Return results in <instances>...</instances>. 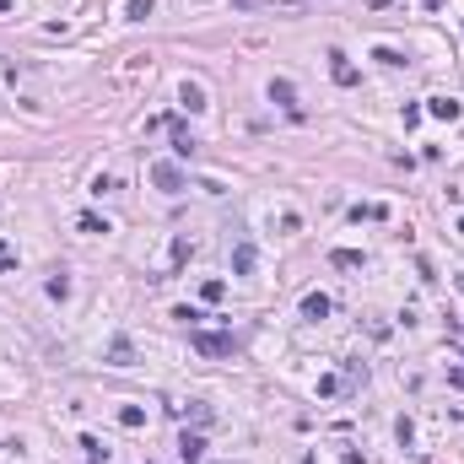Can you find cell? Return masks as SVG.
I'll use <instances>...</instances> for the list:
<instances>
[{"mask_svg":"<svg viewBox=\"0 0 464 464\" xmlns=\"http://www.w3.org/2000/svg\"><path fill=\"white\" fill-rule=\"evenodd\" d=\"M151 178H157L162 189H183V173H178V168H168V162H157V168H151Z\"/></svg>","mask_w":464,"mask_h":464,"instance_id":"obj_1","label":"cell"},{"mask_svg":"<svg viewBox=\"0 0 464 464\" xmlns=\"http://www.w3.org/2000/svg\"><path fill=\"white\" fill-rule=\"evenodd\" d=\"M200 351H211V356H227V351H232V341H216V335H200Z\"/></svg>","mask_w":464,"mask_h":464,"instance_id":"obj_2","label":"cell"},{"mask_svg":"<svg viewBox=\"0 0 464 464\" xmlns=\"http://www.w3.org/2000/svg\"><path fill=\"white\" fill-rule=\"evenodd\" d=\"M303 313H308V318H324V313H330V297H308Z\"/></svg>","mask_w":464,"mask_h":464,"instance_id":"obj_3","label":"cell"},{"mask_svg":"<svg viewBox=\"0 0 464 464\" xmlns=\"http://www.w3.org/2000/svg\"><path fill=\"white\" fill-rule=\"evenodd\" d=\"M335 81H341V86H351V81H356V71L341 60V54H335Z\"/></svg>","mask_w":464,"mask_h":464,"instance_id":"obj_4","label":"cell"},{"mask_svg":"<svg viewBox=\"0 0 464 464\" xmlns=\"http://www.w3.org/2000/svg\"><path fill=\"white\" fill-rule=\"evenodd\" d=\"M183 103H189V109H206V92H200V86H189V81H183Z\"/></svg>","mask_w":464,"mask_h":464,"instance_id":"obj_5","label":"cell"}]
</instances>
